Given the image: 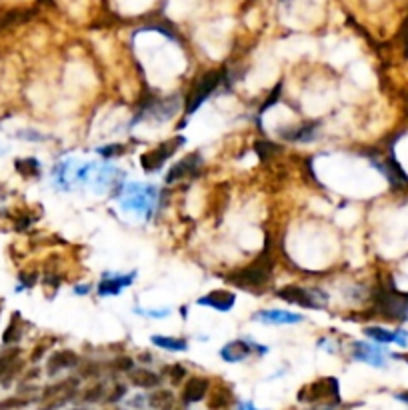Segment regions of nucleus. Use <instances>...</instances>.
<instances>
[{
  "label": "nucleus",
  "instance_id": "nucleus-18",
  "mask_svg": "<svg viewBox=\"0 0 408 410\" xmlns=\"http://www.w3.org/2000/svg\"><path fill=\"white\" fill-rule=\"evenodd\" d=\"M80 363V358H78V354H76L75 350H56L50 358H48V363H46V374L48 377H54V374H59L62 370H68V368H75Z\"/></svg>",
  "mask_w": 408,
  "mask_h": 410
},
{
  "label": "nucleus",
  "instance_id": "nucleus-24",
  "mask_svg": "<svg viewBox=\"0 0 408 410\" xmlns=\"http://www.w3.org/2000/svg\"><path fill=\"white\" fill-rule=\"evenodd\" d=\"M16 172L24 179H40V162L32 156H27V158H16L15 160Z\"/></svg>",
  "mask_w": 408,
  "mask_h": 410
},
{
  "label": "nucleus",
  "instance_id": "nucleus-44",
  "mask_svg": "<svg viewBox=\"0 0 408 410\" xmlns=\"http://www.w3.org/2000/svg\"><path fill=\"white\" fill-rule=\"evenodd\" d=\"M398 398H400V400H405V402H408V393H402V395H398Z\"/></svg>",
  "mask_w": 408,
  "mask_h": 410
},
{
  "label": "nucleus",
  "instance_id": "nucleus-23",
  "mask_svg": "<svg viewBox=\"0 0 408 410\" xmlns=\"http://www.w3.org/2000/svg\"><path fill=\"white\" fill-rule=\"evenodd\" d=\"M24 326H27V322L22 320V314L15 312L10 322H8V326H6V331H4V335H2V342L4 344H16L24 336Z\"/></svg>",
  "mask_w": 408,
  "mask_h": 410
},
{
  "label": "nucleus",
  "instance_id": "nucleus-26",
  "mask_svg": "<svg viewBox=\"0 0 408 410\" xmlns=\"http://www.w3.org/2000/svg\"><path fill=\"white\" fill-rule=\"evenodd\" d=\"M364 335L368 336V338H372L378 344H393V342H396V331H388V328H382V326H366Z\"/></svg>",
  "mask_w": 408,
  "mask_h": 410
},
{
  "label": "nucleus",
  "instance_id": "nucleus-39",
  "mask_svg": "<svg viewBox=\"0 0 408 410\" xmlns=\"http://www.w3.org/2000/svg\"><path fill=\"white\" fill-rule=\"evenodd\" d=\"M18 137L24 138V140H29V142H43V140H45V135H40V132H36V130H32V128L20 130V132H18Z\"/></svg>",
  "mask_w": 408,
  "mask_h": 410
},
{
  "label": "nucleus",
  "instance_id": "nucleus-4",
  "mask_svg": "<svg viewBox=\"0 0 408 410\" xmlns=\"http://www.w3.org/2000/svg\"><path fill=\"white\" fill-rule=\"evenodd\" d=\"M227 70L225 68H216V70H209L198 78L197 82L192 84V89L186 94L184 100V112L186 116L195 114L198 108L204 105V100H209L212 96V92L216 91L225 80H227Z\"/></svg>",
  "mask_w": 408,
  "mask_h": 410
},
{
  "label": "nucleus",
  "instance_id": "nucleus-2",
  "mask_svg": "<svg viewBox=\"0 0 408 410\" xmlns=\"http://www.w3.org/2000/svg\"><path fill=\"white\" fill-rule=\"evenodd\" d=\"M158 197H160V190L156 184L124 183L119 192V202H121L122 211L144 216L149 220L156 208Z\"/></svg>",
  "mask_w": 408,
  "mask_h": 410
},
{
  "label": "nucleus",
  "instance_id": "nucleus-25",
  "mask_svg": "<svg viewBox=\"0 0 408 410\" xmlns=\"http://www.w3.org/2000/svg\"><path fill=\"white\" fill-rule=\"evenodd\" d=\"M151 342L154 347L170 352H184L188 349V340L186 338H172V336H151Z\"/></svg>",
  "mask_w": 408,
  "mask_h": 410
},
{
  "label": "nucleus",
  "instance_id": "nucleus-19",
  "mask_svg": "<svg viewBox=\"0 0 408 410\" xmlns=\"http://www.w3.org/2000/svg\"><path fill=\"white\" fill-rule=\"evenodd\" d=\"M211 390V380L202 379V377H192L186 382L184 390H182V402L184 404H195L200 402Z\"/></svg>",
  "mask_w": 408,
  "mask_h": 410
},
{
  "label": "nucleus",
  "instance_id": "nucleus-1",
  "mask_svg": "<svg viewBox=\"0 0 408 410\" xmlns=\"http://www.w3.org/2000/svg\"><path fill=\"white\" fill-rule=\"evenodd\" d=\"M272 271H274V244H272L271 236H266L264 248L260 250L257 259L241 271L227 274L225 280L236 289L248 290V292H262L271 280Z\"/></svg>",
  "mask_w": 408,
  "mask_h": 410
},
{
  "label": "nucleus",
  "instance_id": "nucleus-6",
  "mask_svg": "<svg viewBox=\"0 0 408 410\" xmlns=\"http://www.w3.org/2000/svg\"><path fill=\"white\" fill-rule=\"evenodd\" d=\"M299 400L317 407H340V388L334 377L318 379L299 390Z\"/></svg>",
  "mask_w": 408,
  "mask_h": 410
},
{
  "label": "nucleus",
  "instance_id": "nucleus-35",
  "mask_svg": "<svg viewBox=\"0 0 408 410\" xmlns=\"http://www.w3.org/2000/svg\"><path fill=\"white\" fill-rule=\"evenodd\" d=\"M136 314H142V317H149V319H167L170 314V308H158V310H146V308H138L135 306Z\"/></svg>",
  "mask_w": 408,
  "mask_h": 410
},
{
  "label": "nucleus",
  "instance_id": "nucleus-38",
  "mask_svg": "<svg viewBox=\"0 0 408 410\" xmlns=\"http://www.w3.org/2000/svg\"><path fill=\"white\" fill-rule=\"evenodd\" d=\"M52 342H54V338H48V342H40V344H38V347L34 349V352L31 354L32 363H38V360H40V358L45 356V352L48 350V347H50Z\"/></svg>",
  "mask_w": 408,
  "mask_h": 410
},
{
  "label": "nucleus",
  "instance_id": "nucleus-13",
  "mask_svg": "<svg viewBox=\"0 0 408 410\" xmlns=\"http://www.w3.org/2000/svg\"><path fill=\"white\" fill-rule=\"evenodd\" d=\"M350 354H352L354 360L366 363V365L370 366H377V368L386 365V352H384V349H380L377 344H370V342H363V340L352 342Z\"/></svg>",
  "mask_w": 408,
  "mask_h": 410
},
{
  "label": "nucleus",
  "instance_id": "nucleus-5",
  "mask_svg": "<svg viewBox=\"0 0 408 410\" xmlns=\"http://www.w3.org/2000/svg\"><path fill=\"white\" fill-rule=\"evenodd\" d=\"M182 108L181 96L174 94V96H146L140 105H138V110H136L135 121H133V126L136 122L142 121V119H151V121L156 122H167L170 119L176 116V112Z\"/></svg>",
  "mask_w": 408,
  "mask_h": 410
},
{
  "label": "nucleus",
  "instance_id": "nucleus-33",
  "mask_svg": "<svg viewBox=\"0 0 408 410\" xmlns=\"http://www.w3.org/2000/svg\"><path fill=\"white\" fill-rule=\"evenodd\" d=\"M27 404H31V398H27V396H13V398H6V400L0 402V410L22 409Z\"/></svg>",
  "mask_w": 408,
  "mask_h": 410
},
{
  "label": "nucleus",
  "instance_id": "nucleus-28",
  "mask_svg": "<svg viewBox=\"0 0 408 410\" xmlns=\"http://www.w3.org/2000/svg\"><path fill=\"white\" fill-rule=\"evenodd\" d=\"M108 390H110V388L106 386V382H96V384L89 386V388L80 395V400H82V402H100V400H105L106 402Z\"/></svg>",
  "mask_w": 408,
  "mask_h": 410
},
{
  "label": "nucleus",
  "instance_id": "nucleus-45",
  "mask_svg": "<svg viewBox=\"0 0 408 410\" xmlns=\"http://www.w3.org/2000/svg\"><path fill=\"white\" fill-rule=\"evenodd\" d=\"M167 410H186V409H182V407H176V404H172V407H170V409H167Z\"/></svg>",
  "mask_w": 408,
  "mask_h": 410
},
{
  "label": "nucleus",
  "instance_id": "nucleus-46",
  "mask_svg": "<svg viewBox=\"0 0 408 410\" xmlns=\"http://www.w3.org/2000/svg\"><path fill=\"white\" fill-rule=\"evenodd\" d=\"M112 410H121V409H112Z\"/></svg>",
  "mask_w": 408,
  "mask_h": 410
},
{
  "label": "nucleus",
  "instance_id": "nucleus-3",
  "mask_svg": "<svg viewBox=\"0 0 408 410\" xmlns=\"http://www.w3.org/2000/svg\"><path fill=\"white\" fill-rule=\"evenodd\" d=\"M372 304L375 312L382 319L394 320V322H405L408 320V294L400 292L388 278L386 284H378L372 292Z\"/></svg>",
  "mask_w": 408,
  "mask_h": 410
},
{
  "label": "nucleus",
  "instance_id": "nucleus-21",
  "mask_svg": "<svg viewBox=\"0 0 408 410\" xmlns=\"http://www.w3.org/2000/svg\"><path fill=\"white\" fill-rule=\"evenodd\" d=\"M34 15H36V10H24V8H15V10L2 13V15H0V32L29 22Z\"/></svg>",
  "mask_w": 408,
  "mask_h": 410
},
{
  "label": "nucleus",
  "instance_id": "nucleus-12",
  "mask_svg": "<svg viewBox=\"0 0 408 410\" xmlns=\"http://www.w3.org/2000/svg\"><path fill=\"white\" fill-rule=\"evenodd\" d=\"M136 271L126 274H116V273H105L103 274V280L96 284V294L100 298H106V296H116L121 294L122 290H126L128 287H133L136 280Z\"/></svg>",
  "mask_w": 408,
  "mask_h": 410
},
{
  "label": "nucleus",
  "instance_id": "nucleus-8",
  "mask_svg": "<svg viewBox=\"0 0 408 410\" xmlns=\"http://www.w3.org/2000/svg\"><path fill=\"white\" fill-rule=\"evenodd\" d=\"M78 386H80V380L70 377V379H64L56 384H50L43 390V396H40V410H59L62 409L64 404H68L76 395H78Z\"/></svg>",
  "mask_w": 408,
  "mask_h": 410
},
{
  "label": "nucleus",
  "instance_id": "nucleus-40",
  "mask_svg": "<svg viewBox=\"0 0 408 410\" xmlns=\"http://www.w3.org/2000/svg\"><path fill=\"white\" fill-rule=\"evenodd\" d=\"M400 38H402V45H405V54L408 56V16L402 22V29H400Z\"/></svg>",
  "mask_w": 408,
  "mask_h": 410
},
{
  "label": "nucleus",
  "instance_id": "nucleus-31",
  "mask_svg": "<svg viewBox=\"0 0 408 410\" xmlns=\"http://www.w3.org/2000/svg\"><path fill=\"white\" fill-rule=\"evenodd\" d=\"M163 374H165V377H167V379L176 386V384H181L182 380L186 379V374H188V372H186V368H184V366L176 363V365L165 366V368H163Z\"/></svg>",
  "mask_w": 408,
  "mask_h": 410
},
{
  "label": "nucleus",
  "instance_id": "nucleus-30",
  "mask_svg": "<svg viewBox=\"0 0 408 410\" xmlns=\"http://www.w3.org/2000/svg\"><path fill=\"white\" fill-rule=\"evenodd\" d=\"M255 151H257V154L262 160H266V158H272L274 154H278V152L282 151V146L272 142V140H258L257 144H255Z\"/></svg>",
  "mask_w": 408,
  "mask_h": 410
},
{
  "label": "nucleus",
  "instance_id": "nucleus-43",
  "mask_svg": "<svg viewBox=\"0 0 408 410\" xmlns=\"http://www.w3.org/2000/svg\"><path fill=\"white\" fill-rule=\"evenodd\" d=\"M241 410H257L255 404H241Z\"/></svg>",
  "mask_w": 408,
  "mask_h": 410
},
{
  "label": "nucleus",
  "instance_id": "nucleus-17",
  "mask_svg": "<svg viewBox=\"0 0 408 410\" xmlns=\"http://www.w3.org/2000/svg\"><path fill=\"white\" fill-rule=\"evenodd\" d=\"M200 306H209V308H214V310H218V312H228V310H232L234 308V304H236V294L234 292H230V290H212L209 294H204V296H200L197 301Z\"/></svg>",
  "mask_w": 408,
  "mask_h": 410
},
{
  "label": "nucleus",
  "instance_id": "nucleus-16",
  "mask_svg": "<svg viewBox=\"0 0 408 410\" xmlns=\"http://www.w3.org/2000/svg\"><path fill=\"white\" fill-rule=\"evenodd\" d=\"M320 122H304V124H296L285 130H278V137L288 142H312L317 138L318 130H320Z\"/></svg>",
  "mask_w": 408,
  "mask_h": 410
},
{
  "label": "nucleus",
  "instance_id": "nucleus-14",
  "mask_svg": "<svg viewBox=\"0 0 408 410\" xmlns=\"http://www.w3.org/2000/svg\"><path fill=\"white\" fill-rule=\"evenodd\" d=\"M200 165H202V158L198 152H192L188 156H184L182 160H179L176 165H172L167 174V184H174L182 181V179H188V176H195L198 170H200Z\"/></svg>",
  "mask_w": 408,
  "mask_h": 410
},
{
  "label": "nucleus",
  "instance_id": "nucleus-32",
  "mask_svg": "<svg viewBox=\"0 0 408 410\" xmlns=\"http://www.w3.org/2000/svg\"><path fill=\"white\" fill-rule=\"evenodd\" d=\"M110 370H114V372H130L133 368H135V360L130 358V356H119V358H114L110 365H108Z\"/></svg>",
  "mask_w": 408,
  "mask_h": 410
},
{
  "label": "nucleus",
  "instance_id": "nucleus-37",
  "mask_svg": "<svg viewBox=\"0 0 408 410\" xmlns=\"http://www.w3.org/2000/svg\"><path fill=\"white\" fill-rule=\"evenodd\" d=\"M280 89H282V84H276V89L271 92V96H269V98L264 100V105L260 107V114H264L266 110H271V108L276 105V100L280 98Z\"/></svg>",
  "mask_w": 408,
  "mask_h": 410
},
{
  "label": "nucleus",
  "instance_id": "nucleus-15",
  "mask_svg": "<svg viewBox=\"0 0 408 410\" xmlns=\"http://www.w3.org/2000/svg\"><path fill=\"white\" fill-rule=\"evenodd\" d=\"M250 319L255 322H262V324H299V322L306 320L299 312H288V310H278V308L257 310Z\"/></svg>",
  "mask_w": 408,
  "mask_h": 410
},
{
  "label": "nucleus",
  "instance_id": "nucleus-20",
  "mask_svg": "<svg viewBox=\"0 0 408 410\" xmlns=\"http://www.w3.org/2000/svg\"><path fill=\"white\" fill-rule=\"evenodd\" d=\"M128 379L138 388H156L160 384L163 377L156 374V372H152L149 368H133L128 372Z\"/></svg>",
  "mask_w": 408,
  "mask_h": 410
},
{
  "label": "nucleus",
  "instance_id": "nucleus-29",
  "mask_svg": "<svg viewBox=\"0 0 408 410\" xmlns=\"http://www.w3.org/2000/svg\"><path fill=\"white\" fill-rule=\"evenodd\" d=\"M18 358H20V349H16V347H13V349H8V350H2V352H0V379L6 374V370L15 365Z\"/></svg>",
  "mask_w": 408,
  "mask_h": 410
},
{
  "label": "nucleus",
  "instance_id": "nucleus-9",
  "mask_svg": "<svg viewBox=\"0 0 408 410\" xmlns=\"http://www.w3.org/2000/svg\"><path fill=\"white\" fill-rule=\"evenodd\" d=\"M184 142H186V138L179 135V137L168 138L165 142H160L156 149L144 152L140 156V167H142V170L144 172H156V170H160V168L165 167V162H167L168 158L179 151Z\"/></svg>",
  "mask_w": 408,
  "mask_h": 410
},
{
  "label": "nucleus",
  "instance_id": "nucleus-36",
  "mask_svg": "<svg viewBox=\"0 0 408 410\" xmlns=\"http://www.w3.org/2000/svg\"><path fill=\"white\" fill-rule=\"evenodd\" d=\"M18 280H20V287L16 290H24V289H32L34 284H36V280H38V274L36 273H20L18 276Z\"/></svg>",
  "mask_w": 408,
  "mask_h": 410
},
{
  "label": "nucleus",
  "instance_id": "nucleus-42",
  "mask_svg": "<svg viewBox=\"0 0 408 410\" xmlns=\"http://www.w3.org/2000/svg\"><path fill=\"white\" fill-rule=\"evenodd\" d=\"M394 358H400V360L408 363V352H402V354H394Z\"/></svg>",
  "mask_w": 408,
  "mask_h": 410
},
{
  "label": "nucleus",
  "instance_id": "nucleus-11",
  "mask_svg": "<svg viewBox=\"0 0 408 410\" xmlns=\"http://www.w3.org/2000/svg\"><path fill=\"white\" fill-rule=\"evenodd\" d=\"M252 352H258V354H266L269 349L266 347H260L257 344L255 340H230L228 344H225L222 349H220V358L225 360V363H242V360H246Z\"/></svg>",
  "mask_w": 408,
  "mask_h": 410
},
{
  "label": "nucleus",
  "instance_id": "nucleus-34",
  "mask_svg": "<svg viewBox=\"0 0 408 410\" xmlns=\"http://www.w3.org/2000/svg\"><path fill=\"white\" fill-rule=\"evenodd\" d=\"M96 152H98L103 158H116V156H121L122 152H124V144H121V142H114V144H108V146H100V149H96Z\"/></svg>",
  "mask_w": 408,
  "mask_h": 410
},
{
  "label": "nucleus",
  "instance_id": "nucleus-22",
  "mask_svg": "<svg viewBox=\"0 0 408 410\" xmlns=\"http://www.w3.org/2000/svg\"><path fill=\"white\" fill-rule=\"evenodd\" d=\"M232 404H234V395H232V390L228 386L220 384V386L212 388L211 396H209V409L225 410L228 407H232Z\"/></svg>",
  "mask_w": 408,
  "mask_h": 410
},
{
  "label": "nucleus",
  "instance_id": "nucleus-7",
  "mask_svg": "<svg viewBox=\"0 0 408 410\" xmlns=\"http://www.w3.org/2000/svg\"><path fill=\"white\" fill-rule=\"evenodd\" d=\"M276 296L285 303L296 304V306H303L308 310H322L328 303V296L320 289H304L299 284H288V287L278 289Z\"/></svg>",
  "mask_w": 408,
  "mask_h": 410
},
{
  "label": "nucleus",
  "instance_id": "nucleus-10",
  "mask_svg": "<svg viewBox=\"0 0 408 410\" xmlns=\"http://www.w3.org/2000/svg\"><path fill=\"white\" fill-rule=\"evenodd\" d=\"M89 184H92L96 192H110V188H116V192H121L124 184V172L110 165H94Z\"/></svg>",
  "mask_w": 408,
  "mask_h": 410
},
{
  "label": "nucleus",
  "instance_id": "nucleus-41",
  "mask_svg": "<svg viewBox=\"0 0 408 410\" xmlns=\"http://www.w3.org/2000/svg\"><path fill=\"white\" fill-rule=\"evenodd\" d=\"M91 290H92V284H76L75 294H78V296H84V294H89Z\"/></svg>",
  "mask_w": 408,
  "mask_h": 410
},
{
  "label": "nucleus",
  "instance_id": "nucleus-27",
  "mask_svg": "<svg viewBox=\"0 0 408 410\" xmlns=\"http://www.w3.org/2000/svg\"><path fill=\"white\" fill-rule=\"evenodd\" d=\"M149 404H151L154 410H167L174 404V395H172V390L158 388L156 393H152V395L149 396Z\"/></svg>",
  "mask_w": 408,
  "mask_h": 410
}]
</instances>
